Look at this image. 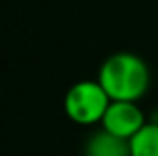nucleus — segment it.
Instances as JSON below:
<instances>
[{"mask_svg":"<svg viewBox=\"0 0 158 156\" xmlns=\"http://www.w3.org/2000/svg\"><path fill=\"white\" fill-rule=\"evenodd\" d=\"M96 80L110 100L138 102L150 88V68L134 52H114L100 64Z\"/></svg>","mask_w":158,"mask_h":156,"instance_id":"nucleus-1","label":"nucleus"},{"mask_svg":"<svg viewBox=\"0 0 158 156\" xmlns=\"http://www.w3.org/2000/svg\"><path fill=\"white\" fill-rule=\"evenodd\" d=\"M110 102L98 80H78L64 94V112L74 124L94 126L102 122Z\"/></svg>","mask_w":158,"mask_h":156,"instance_id":"nucleus-2","label":"nucleus"},{"mask_svg":"<svg viewBox=\"0 0 158 156\" xmlns=\"http://www.w3.org/2000/svg\"><path fill=\"white\" fill-rule=\"evenodd\" d=\"M146 114L138 106V102L128 100H112L108 106L104 118L100 122V128L114 134L124 140H132L146 124Z\"/></svg>","mask_w":158,"mask_h":156,"instance_id":"nucleus-3","label":"nucleus"},{"mask_svg":"<svg viewBox=\"0 0 158 156\" xmlns=\"http://www.w3.org/2000/svg\"><path fill=\"white\" fill-rule=\"evenodd\" d=\"M84 156H130V140L118 138L100 128L86 138Z\"/></svg>","mask_w":158,"mask_h":156,"instance_id":"nucleus-4","label":"nucleus"},{"mask_svg":"<svg viewBox=\"0 0 158 156\" xmlns=\"http://www.w3.org/2000/svg\"><path fill=\"white\" fill-rule=\"evenodd\" d=\"M130 156H158V120H148L130 140Z\"/></svg>","mask_w":158,"mask_h":156,"instance_id":"nucleus-5","label":"nucleus"}]
</instances>
